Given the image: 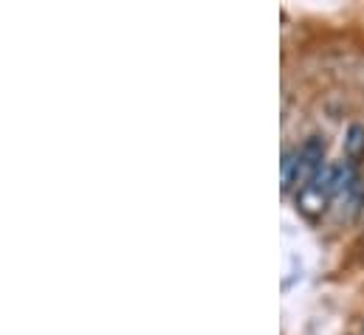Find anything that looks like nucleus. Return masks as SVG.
<instances>
[{
    "instance_id": "1",
    "label": "nucleus",
    "mask_w": 364,
    "mask_h": 335,
    "mask_svg": "<svg viewBox=\"0 0 364 335\" xmlns=\"http://www.w3.org/2000/svg\"><path fill=\"white\" fill-rule=\"evenodd\" d=\"M325 203H328V194H322L319 189H314L311 183H305L302 189H299V194H296V206L305 212V214H319L322 209H325Z\"/></svg>"
},
{
    "instance_id": "2",
    "label": "nucleus",
    "mask_w": 364,
    "mask_h": 335,
    "mask_svg": "<svg viewBox=\"0 0 364 335\" xmlns=\"http://www.w3.org/2000/svg\"><path fill=\"white\" fill-rule=\"evenodd\" d=\"M279 172H282V192H288L294 183H299V150H285L282 153Z\"/></svg>"
},
{
    "instance_id": "3",
    "label": "nucleus",
    "mask_w": 364,
    "mask_h": 335,
    "mask_svg": "<svg viewBox=\"0 0 364 335\" xmlns=\"http://www.w3.org/2000/svg\"><path fill=\"white\" fill-rule=\"evenodd\" d=\"M345 153H348V161H362L364 158V127L362 124H350L348 136H345Z\"/></svg>"
}]
</instances>
